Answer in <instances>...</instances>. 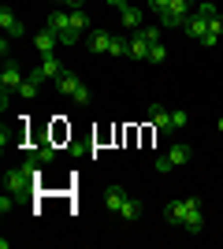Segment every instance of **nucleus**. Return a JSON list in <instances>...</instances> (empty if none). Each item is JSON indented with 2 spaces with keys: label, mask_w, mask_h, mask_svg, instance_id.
Returning a JSON list of instances; mask_svg holds the SVG:
<instances>
[{
  "label": "nucleus",
  "mask_w": 223,
  "mask_h": 249,
  "mask_svg": "<svg viewBox=\"0 0 223 249\" xmlns=\"http://www.w3.org/2000/svg\"><path fill=\"white\" fill-rule=\"evenodd\" d=\"M56 89H60L64 97H71L74 104H82V108L89 104V86H86L74 71H64V74H60V78H56Z\"/></svg>",
  "instance_id": "1"
},
{
  "label": "nucleus",
  "mask_w": 223,
  "mask_h": 249,
  "mask_svg": "<svg viewBox=\"0 0 223 249\" xmlns=\"http://www.w3.org/2000/svg\"><path fill=\"white\" fill-rule=\"evenodd\" d=\"M37 67H41V74H45V82H56V78H60V74L67 71L64 67V60H60V56H41V63H37Z\"/></svg>",
  "instance_id": "8"
},
{
  "label": "nucleus",
  "mask_w": 223,
  "mask_h": 249,
  "mask_svg": "<svg viewBox=\"0 0 223 249\" xmlns=\"http://www.w3.org/2000/svg\"><path fill=\"white\" fill-rule=\"evenodd\" d=\"M0 30L8 34V37H19L26 26H22V19H19V15H15L11 8H0Z\"/></svg>",
  "instance_id": "7"
},
{
  "label": "nucleus",
  "mask_w": 223,
  "mask_h": 249,
  "mask_svg": "<svg viewBox=\"0 0 223 249\" xmlns=\"http://www.w3.org/2000/svg\"><path fill=\"white\" fill-rule=\"evenodd\" d=\"M86 45H89L93 56H104V52L112 49V34H108V30H93L89 37H86Z\"/></svg>",
  "instance_id": "10"
},
{
  "label": "nucleus",
  "mask_w": 223,
  "mask_h": 249,
  "mask_svg": "<svg viewBox=\"0 0 223 249\" xmlns=\"http://www.w3.org/2000/svg\"><path fill=\"white\" fill-rule=\"evenodd\" d=\"M71 26H74L78 34L89 30V11H86V8H74V11H71Z\"/></svg>",
  "instance_id": "21"
},
{
  "label": "nucleus",
  "mask_w": 223,
  "mask_h": 249,
  "mask_svg": "<svg viewBox=\"0 0 223 249\" xmlns=\"http://www.w3.org/2000/svg\"><path fill=\"white\" fill-rule=\"evenodd\" d=\"M67 4V11H74V8H86V0H64Z\"/></svg>",
  "instance_id": "32"
},
{
  "label": "nucleus",
  "mask_w": 223,
  "mask_h": 249,
  "mask_svg": "<svg viewBox=\"0 0 223 249\" xmlns=\"http://www.w3.org/2000/svg\"><path fill=\"white\" fill-rule=\"evenodd\" d=\"M186 123H190V115L182 112V108H175V112H171V130H182Z\"/></svg>",
  "instance_id": "24"
},
{
  "label": "nucleus",
  "mask_w": 223,
  "mask_h": 249,
  "mask_svg": "<svg viewBox=\"0 0 223 249\" xmlns=\"http://www.w3.org/2000/svg\"><path fill=\"white\" fill-rule=\"evenodd\" d=\"M26 156H34L37 164H52V160H56V149H52V145H34Z\"/></svg>",
  "instance_id": "18"
},
{
  "label": "nucleus",
  "mask_w": 223,
  "mask_h": 249,
  "mask_svg": "<svg viewBox=\"0 0 223 249\" xmlns=\"http://www.w3.org/2000/svg\"><path fill=\"white\" fill-rule=\"evenodd\" d=\"M171 167H175V164H171V156H168V153H164V156H156V171H160V175H168Z\"/></svg>",
  "instance_id": "26"
},
{
  "label": "nucleus",
  "mask_w": 223,
  "mask_h": 249,
  "mask_svg": "<svg viewBox=\"0 0 223 249\" xmlns=\"http://www.w3.org/2000/svg\"><path fill=\"white\" fill-rule=\"evenodd\" d=\"M197 15H201V19H212V15H216V8L208 4V0H201V4H197Z\"/></svg>",
  "instance_id": "28"
},
{
  "label": "nucleus",
  "mask_w": 223,
  "mask_h": 249,
  "mask_svg": "<svg viewBox=\"0 0 223 249\" xmlns=\"http://www.w3.org/2000/svg\"><path fill=\"white\" fill-rule=\"evenodd\" d=\"M11 197H15V194H8V190H4V197H0V212H4V216H8V212H11V205H15Z\"/></svg>",
  "instance_id": "29"
},
{
  "label": "nucleus",
  "mask_w": 223,
  "mask_h": 249,
  "mask_svg": "<svg viewBox=\"0 0 223 249\" xmlns=\"http://www.w3.org/2000/svg\"><path fill=\"white\" fill-rule=\"evenodd\" d=\"M164 60H168V49H164V41H156L149 49V63H164Z\"/></svg>",
  "instance_id": "23"
},
{
  "label": "nucleus",
  "mask_w": 223,
  "mask_h": 249,
  "mask_svg": "<svg viewBox=\"0 0 223 249\" xmlns=\"http://www.w3.org/2000/svg\"><path fill=\"white\" fill-rule=\"evenodd\" d=\"M127 190H123V186H108L104 190V208H108V212H116V216H119V208H123V205H127Z\"/></svg>",
  "instance_id": "11"
},
{
  "label": "nucleus",
  "mask_w": 223,
  "mask_h": 249,
  "mask_svg": "<svg viewBox=\"0 0 223 249\" xmlns=\"http://www.w3.org/2000/svg\"><path fill=\"white\" fill-rule=\"evenodd\" d=\"M141 212H145V205H141L138 197H130L127 205L119 208V219H127V223H134V219H141Z\"/></svg>",
  "instance_id": "17"
},
{
  "label": "nucleus",
  "mask_w": 223,
  "mask_h": 249,
  "mask_svg": "<svg viewBox=\"0 0 223 249\" xmlns=\"http://www.w3.org/2000/svg\"><path fill=\"white\" fill-rule=\"evenodd\" d=\"M186 212H190L186 201H168V205H164V219H168L171 227H182V223H186Z\"/></svg>",
  "instance_id": "9"
},
{
  "label": "nucleus",
  "mask_w": 223,
  "mask_h": 249,
  "mask_svg": "<svg viewBox=\"0 0 223 249\" xmlns=\"http://www.w3.org/2000/svg\"><path fill=\"white\" fill-rule=\"evenodd\" d=\"M37 89H41V82L26 74V78H22V86H19V97H26V101H34V97H37Z\"/></svg>",
  "instance_id": "22"
},
{
  "label": "nucleus",
  "mask_w": 223,
  "mask_h": 249,
  "mask_svg": "<svg viewBox=\"0 0 223 249\" xmlns=\"http://www.w3.org/2000/svg\"><path fill=\"white\" fill-rule=\"evenodd\" d=\"M104 4H112V8H127V0H104Z\"/></svg>",
  "instance_id": "33"
},
{
  "label": "nucleus",
  "mask_w": 223,
  "mask_h": 249,
  "mask_svg": "<svg viewBox=\"0 0 223 249\" xmlns=\"http://www.w3.org/2000/svg\"><path fill=\"white\" fill-rule=\"evenodd\" d=\"M149 49H153V45H149L138 30L130 34V60H149Z\"/></svg>",
  "instance_id": "16"
},
{
  "label": "nucleus",
  "mask_w": 223,
  "mask_h": 249,
  "mask_svg": "<svg viewBox=\"0 0 223 249\" xmlns=\"http://www.w3.org/2000/svg\"><path fill=\"white\" fill-rule=\"evenodd\" d=\"M34 45H37V52H41V56H52V52H56V45H60V37H56V34L49 30V26H45V30H37Z\"/></svg>",
  "instance_id": "13"
},
{
  "label": "nucleus",
  "mask_w": 223,
  "mask_h": 249,
  "mask_svg": "<svg viewBox=\"0 0 223 249\" xmlns=\"http://www.w3.org/2000/svg\"><path fill=\"white\" fill-rule=\"evenodd\" d=\"M30 186H34V175L26 171V167H11V171H4V190H8V194L22 197V194H30Z\"/></svg>",
  "instance_id": "4"
},
{
  "label": "nucleus",
  "mask_w": 223,
  "mask_h": 249,
  "mask_svg": "<svg viewBox=\"0 0 223 249\" xmlns=\"http://www.w3.org/2000/svg\"><path fill=\"white\" fill-rule=\"evenodd\" d=\"M186 19H190V0H171L168 11H160L156 22L164 26V30H171V26H186Z\"/></svg>",
  "instance_id": "3"
},
{
  "label": "nucleus",
  "mask_w": 223,
  "mask_h": 249,
  "mask_svg": "<svg viewBox=\"0 0 223 249\" xmlns=\"http://www.w3.org/2000/svg\"><path fill=\"white\" fill-rule=\"evenodd\" d=\"M138 34H141V37H145L149 45H156V41H160V30H156V26H141Z\"/></svg>",
  "instance_id": "25"
},
{
  "label": "nucleus",
  "mask_w": 223,
  "mask_h": 249,
  "mask_svg": "<svg viewBox=\"0 0 223 249\" xmlns=\"http://www.w3.org/2000/svg\"><path fill=\"white\" fill-rule=\"evenodd\" d=\"M216 126H220V134H223V115H220V119H216Z\"/></svg>",
  "instance_id": "34"
},
{
  "label": "nucleus",
  "mask_w": 223,
  "mask_h": 249,
  "mask_svg": "<svg viewBox=\"0 0 223 249\" xmlns=\"http://www.w3.org/2000/svg\"><path fill=\"white\" fill-rule=\"evenodd\" d=\"M45 26H49V30L60 37V45H74V41H78V30L71 26V11H52Z\"/></svg>",
  "instance_id": "2"
},
{
  "label": "nucleus",
  "mask_w": 223,
  "mask_h": 249,
  "mask_svg": "<svg viewBox=\"0 0 223 249\" xmlns=\"http://www.w3.org/2000/svg\"><path fill=\"white\" fill-rule=\"evenodd\" d=\"M168 4H171V0H149V8L156 11V15H160V11H168Z\"/></svg>",
  "instance_id": "30"
},
{
  "label": "nucleus",
  "mask_w": 223,
  "mask_h": 249,
  "mask_svg": "<svg viewBox=\"0 0 223 249\" xmlns=\"http://www.w3.org/2000/svg\"><path fill=\"white\" fill-rule=\"evenodd\" d=\"M149 123L156 126V130H171V112L164 104H153V108H149Z\"/></svg>",
  "instance_id": "15"
},
{
  "label": "nucleus",
  "mask_w": 223,
  "mask_h": 249,
  "mask_svg": "<svg viewBox=\"0 0 223 249\" xmlns=\"http://www.w3.org/2000/svg\"><path fill=\"white\" fill-rule=\"evenodd\" d=\"M205 34H208V19H201V15L193 11L190 19H186V37H193V41H201Z\"/></svg>",
  "instance_id": "14"
},
{
  "label": "nucleus",
  "mask_w": 223,
  "mask_h": 249,
  "mask_svg": "<svg viewBox=\"0 0 223 249\" xmlns=\"http://www.w3.org/2000/svg\"><path fill=\"white\" fill-rule=\"evenodd\" d=\"M22 78L26 74L11 63V56H8V63H4V74H0V89H8V93H19V86H22Z\"/></svg>",
  "instance_id": "6"
},
{
  "label": "nucleus",
  "mask_w": 223,
  "mask_h": 249,
  "mask_svg": "<svg viewBox=\"0 0 223 249\" xmlns=\"http://www.w3.org/2000/svg\"><path fill=\"white\" fill-rule=\"evenodd\" d=\"M168 156H171V164L179 167V164H186V160L193 156V149H190V145H182V142H179V145H171V149H168Z\"/></svg>",
  "instance_id": "19"
},
{
  "label": "nucleus",
  "mask_w": 223,
  "mask_h": 249,
  "mask_svg": "<svg viewBox=\"0 0 223 249\" xmlns=\"http://www.w3.org/2000/svg\"><path fill=\"white\" fill-rule=\"evenodd\" d=\"M108 56H130V37L112 34V49H108Z\"/></svg>",
  "instance_id": "20"
},
{
  "label": "nucleus",
  "mask_w": 223,
  "mask_h": 249,
  "mask_svg": "<svg viewBox=\"0 0 223 249\" xmlns=\"http://www.w3.org/2000/svg\"><path fill=\"white\" fill-rule=\"evenodd\" d=\"M186 205H190V212H186V223H182V231L201 234V231H205V208H201V197H186Z\"/></svg>",
  "instance_id": "5"
},
{
  "label": "nucleus",
  "mask_w": 223,
  "mask_h": 249,
  "mask_svg": "<svg viewBox=\"0 0 223 249\" xmlns=\"http://www.w3.org/2000/svg\"><path fill=\"white\" fill-rule=\"evenodd\" d=\"M208 30H212V34H220V37H223V15H220V11H216L212 19H208Z\"/></svg>",
  "instance_id": "27"
},
{
  "label": "nucleus",
  "mask_w": 223,
  "mask_h": 249,
  "mask_svg": "<svg viewBox=\"0 0 223 249\" xmlns=\"http://www.w3.org/2000/svg\"><path fill=\"white\" fill-rule=\"evenodd\" d=\"M216 41H220V34H212V30H208V34H205V37H201V45H205V49H212Z\"/></svg>",
  "instance_id": "31"
},
{
  "label": "nucleus",
  "mask_w": 223,
  "mask_h": 249,
  "mask_svg": "<svg viewBox=\"0 0 223 249\" xmlns=\"http://www.w3.org/2000/svg\"><path fill=\"white\" fill-rule=\"evenodd\" d=\"M141 19H145L141 8H130V4H127V8H119V22H123V30H141V26H145Z\"/></svg>",
  "instance_id": "12"
}]
</instances>
